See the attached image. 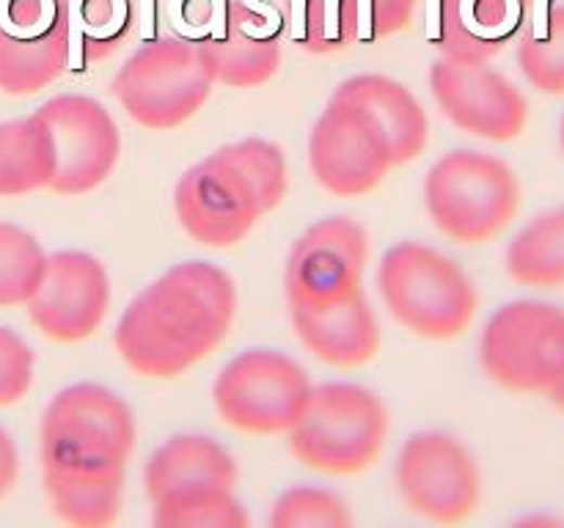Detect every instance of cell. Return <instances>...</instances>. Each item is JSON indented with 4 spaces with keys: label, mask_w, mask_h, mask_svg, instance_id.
I'll return each mask as SVG.
<instances>
[{
    "label": "cell",
    "mask_w": 564,
    "mask_h": 528,
    "mask_svg": "<svg viewBox=\"0 0 564 528\" xmlns=\"http://www.w3.org/2000/svg\"><path fill=\"white\" fill-rule=\"evenodd\" d=\"M234 317L232 275L209 261H182L127 306L113 345L141 377L174 381L223 342Z\"/></svg>",
    "instance_id": "1"
},
{
    "label": "cell",
    "mask_w": 564,
    "mask_h": 528,
    "mask_svg": "<svg viewBox=\"0 0 564 528\" xmlns=\"http://www.w3.org/2000/svg\"><path fill=\"white\" fill-rule=\"evenodd\" d=\"M286 196V157L265 138L226 143L179 177L174 209L191 240L232 248Z\"/></svg>",
    "instance_id": "2"
},
{
    "label": "cell",
    "mask_w": 564,
    "mask_h": 528,
    "mask_svg": "<svg viewBox=\"0 0 564 528\" xmlns=\"http://www.w3.org/2000/svg\"><path fill=\"white\" fill-rule=\"evenodd\" d=\"M377 292L399 325L435 342L463 336L479 306V295L458 261L413 240L383 254Z\"/></svg>",
    "instance_id": "3"
},
{
    "label": "cell",
    "mask_w": 564,
    "mask_h": 528,
    "mask_svg": "<svg viewBox=\"0 0 564 528\" xmlns=\"http://www.w3.org/2000/svg\"><path fill=\"white\" fill-rule=\"evenodd\" d=\"M388 427V410L377 394L356 383H322L286 435L297 463L320 474L350 476L381 458Z\"/></svg>",
    "instance_id": "4"
},
{
    "label": "cell",
    "mask_w": 564,
    "mask_h": 528,
    "mask_svg": "<svg viewBox=\"0 0 564 528\" xmlns=\"http://www.w3.org/2000/svg\"><path fill=\"white\" fill-rule=\"evenodd\" d=\"M424 204L435 229L454 243L479 245L512 223L521 184L504 160L476 149H454L430 168Z\"/></svg>",
    "instance_id": "5"
},
{
    "label": "cell",
    "mask_w": 564,
    "mask_h": 528,
    "mask_svg": "<svg viewBox=\"0 0 564 528\" xmlns=\"http://www.w3.org/2000/svg\"><path fill=\"white\" fill-rule=\"evenodd\" d=\"M213 86L196 42L155 39L116 72L111 94L146 130H174L202 111Z\"/></svg>",
    "instance_id": "6"
},
{
    "label": "cell",
    "mask_w": 564,
    "mask_h": 528,
    "mask_svg": "<svg viewBox=\"0 0 564 528\" xmlns=\"http://www.w3.org/2000/svg\"><path fill=\"white\" fill-rule=\"evenodd\" d=\"M479 366L515 394H546L564 374V309L542 300L501 306L479 338Z\"/></svg>",
    "instance_id": "7"
},
{
    "label": "cell",
    "mask_w": 564,
    "mask_h": 528,
    "mask_svg": "<svg viewBox=\"0 0 564 528\" xmlns=\"http://www.w3.org/2000/svg\"><path fill=\"white\" fill-rule=\"evenodd\" d=\"M311 377L295 358L275 350H245L220 369L213 386L218 416L248 435L290 433L309 404Z\"/></svg>",
    "instance_id": "8"
},
{
    "label": "cell",
    "mask_w": 564,
    "mask_h": 528,
    "mask_svg": "<svg viewBox=\"0 0 564 528\" xmlns=\"http://www.w3.org/2000/svg\"><path fill=\"white\" fill-rule=\"evenodd\" d=\"M132 449H136V416L116 391L97 383H75L50 399L39 429L42 465H127Z\"/></svg>",
    "instance_id": "9"
},
{
    "label": "cell",
    "mask_w": 564,
    "mask_h": 528,
    "mask_svg": "<svg viewBox=\"0 0 564 528\" xmlns=\"http://www.w3.org/2000/svg\"><path fill=\"white\" fill-rule=\"evenodd\" d=\"M394 479L405 504L440 526L463 523L482 501L474 454L446 433H416L399 449Z\"/></svg>",
    "instance_id": "10"
},
{
    "label": "cell",
    "mask_w": 564,
    "mask_h": 528,
    "mask_svg": "<svg viewBox=\"0 0 564 528\" xmlns=\"http://www.w3.org/2000/svg\"><path fill=\"white\" fill-rule=\"evenodd\" d=\"M369 234L345 215L317 220L286 256L284 292L290 309L322 311L361 289Z\"/></svg>",
    "instance_id": "11"
},
{
    "label": "cell",
    "mask_w": 564,
    "mask_h": 528,
    "mask_svg": "<svg viewBox=\"0 0 564 528\" xmlns=\"http://www.w3.org/2000/svg\"><path fill=\"white\" fill-rule=\"evenodd\" d=\"M55 141V173L50 191L84 196L113 173L121 155V132L94 96L61 94L39 107Z\"/></svg>",
    "instance_id": "12"
},
{
    "label": "cell",
    "mask_w": 564,
    "mask_h": 528,
    "mask_svg": "<svg viewBox=\"0 0 564 528\" xmlns=\"http://www.w3.org/2000/svg\"><path fill=\"white\" fill-rule=\"evenodd\" d=\"M317 184L338 198L367 196L394 168L381 132L350 102L331 96L309 136Z\"/></svg>",
    "instance_id": "13"
},
{
    "label": "cell",
    "mask_w": 564,
    "mask_h": 528,
    "mask_svg": "<svg viewBox=\"0 0 564 528\" xmlns=\"http://www.w3.org/2000/svg\"><path fill=\"white\" fill-rule=\"evenodd\" d=\"M281 17L275 9L243 0L234 12L229 0H213V17L198 36V53L215 83L256 89L281 64Z\"/></svg>",
    "instance_id": "14"
},
{
    "label": "cell",
    "mask_w": 564,
    "mask_h": 528,
    "mask_svg": "<svg viewBox=\"0 0 564 528\" xmlns=\"http://www.w3.org/2000/svg\"><path fill=\"white\" fill-rule=\"evenodd\" d=\"M430 91L451 125L485 141H515L529 121L526 96L493 66L438 61L430 66Z\"/></svg>",
    "instance_id": "15"
},
{
    "label": "cell",
    "mask_w": 564,
    "mask_h": 528,
    "mask_svg": "<svg viewBox=\"0 0 564 528\" xmlns=\"http://www.w3.org/2000/svg\"><path fill=\"white\" fill-rule=\"evenodd\" d=\"M28 317L42 336L72 345L94 336L111 306V279L86 250L48 254V268L28 304Z\"/></svg>",
    "instance_id": "16"
},
{
    "label": "cell",
    "mask_w": 564,
    "mask_h": 528,
    "mask_svg": "<svg viewBox=\"0 0 564 528\" xmlns=\"http://www.w3.org/2000/svg\"><path fill=\"white\" fill-rule=\"evenodd\" d=\"M531 3L535 0H438L430 34L446 59L485 64L521 34Z\"/></svg>",
    "instance_id": "17"
},
{
    "label": "cell",
    "mask_w": 564,
    "mask_h": 528,
    "mask_svg": "<svg viewBox=\"0 0 564 528\" xmlns=\"http://www.w3.org/2000/svg\"><path fill=\"white\" fill-rule=\"evenodd\" d=\"M331 96L350 102L372 121L392 152L394 166L416 160L427 146L430 121L422 102L399 80L386 75H352Z\"/></svg>",
    "instance_id": "18"
},
{
    "label": "cell",
    "mask_w": 564,
    "mask_h": 528,
    "mask_svg": "<svg viewBox=\"0 0 564 528\" xmlns=\"http://www.w3.org/2000/svg\"><path fill=\"white\" fill-rule=\"evenodd\" d=\"M292 327L306 350L338 369L363 366L381 350V327L363 292L322 311L290 309Z\"/></svg>",
    "instance_id": "19"
},
{
    "label": "cell",
    "mask_w": 564,
    "mask_h": 528,
    "mask_svg": "<svg viewBox=\"0 0 564 528\" xmlns=\"http://www.w3.org/2000/svg\"><path fill=\"white\" fill-rule=\"evenodd\" d=\"M125 476L127 465L113 463L42 465L53 515L75 528H105L119 517Z\"/></svg>",
    "instance_id": "20"
},
{
    "label": "cell",
    "mask_w": 564,
    "mask_h": 528,
    "mask_svg": "<svg viewBox=\"0 0 564 528\" xmlns=\"http://www.w3.org/2000/svg\"><path fill=\"white\" fill-rule=\"evenodd\" d=\"M238 479L240 471L232 454L207 435H174L161 449H155L143 468L149 501L179 487L218 485L234 490Z\"/></svg>",
    "instance_id": "21"
},
{
    "label": "cell",
    "mask_w": 564,
    "mask_h": 528,
    "mask_svg": "<svg viewBox=\"0 0 564 528\" xmlns=\"http://www.w3.org/2000/svg\"><path fill=\"white\" fill-rule=\"evenodd\" d=\"M69 69V28L61 9L55 23L39 34H9L0 28V91L28 96L48 89Z\"/></svg>",
    "instance_id": "22"
},
{
    "label": "cell",
    "mask_w": 564,
    "mask_h": 528,
    "mask_svg": "<svg viewBox=\"0 0 564 528\" xmlns=\"http://www.w3.org/2000/svg\"><path fill=\"white\" fill-rule=\"evenodd\" d=\"M53 173L55 141L39 113L0 121V198L44 191Z\"/></svg>",
    "instance_id": "23"
},
{
    "label": "cell",
    "mask_w": 564,
    "mask_h": 528,
    "mask_svg": "<svg viewBox=\"0 0 564 528\" xmlns=\"http://www.w3.org/2000/svg\"><path fill=\"white\" fill-rule=\"evenodd\" d=\"M507 273L521 286H564V207L537 215L507 248Z\"/></svg>",
    "instance_id": "24"
},
{
    "label": "cell",
    "mask_w": 564,
    "mask_h": 528,
    "mask_svg": "<svg viewBox=\"0 0 564 528\" xmlns=\"http://www.w3.org/2000/svg\"><path fill=\"white\" fill-rule=\"evenodd\" d=\"M155 528H248V515L232 487H179L152 501Z\"/></svg>",
    "instance_id": "25"
},
{
    "label": "cell",
    "mask_w": 564,
    "mask_h": 528,
    "mask_svg": "<svg viewBox=\"0 0 564 528\" xmlns=\"http://www.w3.org/2000/svg\"><path fill=\"white\" fill-rule=\"evenodd\" d=\"M69 69L105 59L119 48L132 23L130 0H66Z\"/></svg>",
    "instance_id": "26"
},
{
    "label": "cell",
    "mask_w": 564,
    "mask_h": 528,
    "mask_svg": "<svg viewBox=\"0 0 564 528\" xmlns=\"http://www.w3.org/2000/svg\"><path fill=\"white\" fill-rule=\"evenodd\" d=\"M48 254L23 226L0 220V309L25 306L44 279Z\"/></svg>",
    "instance_id": "27"
},
{
    "label": "cell",
    "mask_w": 564,
    "mask_h": 528,
    "mask_svg": "<svg viewBox=\"0 0 564 528\" xmlns=\"http://www.w3.org/2000/svg\"><path fill=\"white\" fill-rule=\"evenodd\" d=\"M517 66L540 94H564V7H553L517 44Z\"/></svg>",
    "instance_id": "28"
},
{
    "label": "cell",
    "mask_w": 564,
    "mask_h": 528,
    "mask_svg": "<svg viewBox=\"0 0 564 528\" xmlns=\"http://www.w3.org/2000/svg\"><path fill=\"white\" fill-rule=\"evenodd\" d=\"M347 504L325 487H290L275 499L270 528H350Z\"/></svg>",
    "instance_id": "29"
},
{
    "label": "cell",
    "mask_w": 564,
    "mask_h": 528,
    "mask_svg": "<svg viewBox=\"0 0 564 528\" xmlns=\"http://www.w3.org/2000/svg\"><path fill=\"white\" fill-rule=\"evenodd\" d=\"M36 356L23 336L0 325V408L17 404L34 386Z\"/></svg>",
    "instance_id": "30"
},
{
    "label": "cell",
    "mask_w": 564,
    "mask_h": 528,
    "mask_svg": "<svg viewBox=\"0 0 564 528\" xmlns=\"http://www.w3.org/2000/svg\"><path fill=\"white\" fill-rule=\"evenodd\" d=\"M59 17L55 0H0V28L9 34H39Z\"/></svg>",
    "instance_id": "31"
},
{
    "label": "cell",
    "mask_w": 564,
    "mask_h": 528,
    "mask_svg": "<svg viewBox=\"0 0 564 528\" xmlns=\"http://www.w3.org/2000/svg\"><path fill=\"white\" fill-rule=\"evenodd\" d=\"M17 476H20L17 446H14L12 435L0 427V499L17 485Z\"/></svg>",
    "instance_id": "32"
},
{
    "label": "cell",
    "mask_w": 564,
    "mask_h": 528,
    "mask_svg": "<svg viewBox=\"0 0 564 528\" xmlns=\"http://www.w3.org/2000/svg\"><path fill=\"white\" fill-rule=\"evenodd\" d=\"M546 397H548V402L553 404V408H559L564 413V374H562V377H559L556 383H553L551 388H548Z\"/></svg>",
    "instance_id": "33"
},
{
    "label": "cell",
    "mask_w": 564,
    "mask_h": 528,
    "mask_svg": "<svg viewBox=\"0 0 564 528\" xmlns=\"http://www.w3.org/2000/svg\"><path fill=\"white\" fill-rule=\"evenodd\" d=\"M559 143H562V152H564V116H562V125H559Z\"/></svg>",
    "instance_id": "34"
}]
</instances>
